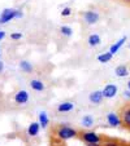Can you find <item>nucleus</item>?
<instances>
[{"instance_id":"obj_7","label":"nucleus","mask_w":130,"mask_h":146,"mask_svg":"<svg viewBox=\"0 0 130 146\" xmlns=\"http://www.w3.org/2000/svg\"><path fill=\"white\" fill-rule=\"evenodd\" d=\"M107 121L111 127H120V125H121V119H120L119 113H113V111L108 113L107 114Z\"/></svg>"},{"instance_id":"obj_4","label":"nucleus","mask_w":130,"mask_h":146,"mask_svg":"<svg viewBox=\"0 0 130 146\" xmlns=\"http://www.w3.org/2000/svg\"><path fill=\"white\" fill-rule=\"evenodd\" d=\"M20 17H22V13L17 9H4L0 16V23H7L14 18H20Z\"/></svg>"},{"instance_id":"obj_27","label":"nucleus","mask_w":130,"mask_h":146,"mask_svg":"<svg viewBox=\"0 0 130 146\" xmlns=\"http://www.w3.org/2000/svg\"><path fill=\"white\" fill-rule=\"evenodd\" d=\"M87 146H103L100 143H87Z\"/></svg>"},{"instance_id":"obj_29","label":"nucleus","mask_w":130,"mask_h":146,"mask_svg":"<svg viewBox=\"0 0 130 146\" xmlns=\"http://www.w3.org/2000/svg\"><path fill=\"white\" fill-rule=\"evenodd\" d=\"M124 1H127V3H130V0H124Z\"/></svg>"},{"instance_id":"obj_30","label":"nucleus","mask_w":130,"mask_h":146,"mask_svg":"<svg viewBox=\"0 0 130 146\" xmlns=\"http://www.w3.org/2000/svg\"><path fill=\"white\" fill-rule=\"evenodd\" d=\"M129 47H130V44H129Z\"/></svg>"},{"instance_id":"obj_28","label":"nucleus","mask_w":130,"mask_h":146,"mask_svg":"<svg viewBox=\"0 0 130 146\" xmlns=\"http://www.w3.org/2000/svg\"><path fill=\"white\" fill-rule=\"evenodd\" d=\"M127 89H129V91H130V80H129V82H127Z\"/></svg>"},{"instance_id":"obj_11","label":"nucleus","mask_w":130,"mask_h":146,"mask_svg":"<svg viewBox=\"0 0 130 146\" xmlns=\"http://www.w3.org/2000/svg\"><path fill=\"white\" fill-rule=\"evenodd\" d=\"M39 131H40V124L38 121H33L28 128V135L30 137H36L39 135Z\"/></svg>"},{"instance_id":"obj_19","label":"nucleus","mask_w":130,"mask_h":146,"mask_svg":"<svg viewBox=\"0 0 130 146\" xmlns=\"http://www.w3.org/2000/svg\"><path fill=\"white\" fill-rule=\"evenodd\" d=\"M20 67H21V70H22L24 72H31L33 71V66H31L30 62H28V61H21L20 62Z\"/></svg>"},{"instance_id":"obj_18","label":"nucleus","mask_w":130,"mask_h":146,"mask_svg":"<svg viewBox=\"0 0 130 146\" xmlns=\"http://www.w3.org/2000/svg\"><path fill=\"white\" fill-rule=\"evenodd\" d=\"M81 123H82L83 127L86 128H90L94 125V118H92L91 115H85L82 118V120H81Z\"/></svg>"},{"instance_id":"obj_16","label":"nucleus","mask_w":130,"mask_h":146,"mask_svg":"<svg viewBox=\"0 0 130 146\" xmlns=\"http://www.w3.org/2000/svg\"><path fill=\"white\" fill-rule=\"evenodd\" d=\"M39 124H40L42 128H47L48 124H50V119H48V115H47V113H44V111L39 113Z\"/></svg>"},{"instance_id":"obj_1","label":"nucleus","mask_w":130,"mask_h":146,"mask_svg":"<svg viewBox=\"0 0 130 146\" xmlns=\"http://www.w3.org/2000/svg\"><path fill=\"white\" fill-rule=\"evenodd\" d=\"M78 131L74 129V128L69 127V125H67V124H60L57 128L55 129V136L57 138H60V140L65 141V140H70V138H75L78 137Z\"/></svg>"},{"instance_id":"obj_14","label":"nucleus","mask_w":130,"mask_h":146,"mask_svg":"<svg viewBox=\"0 0 130 146\" xmlns=\"http://www.w3.org/2000/svg\"><path fill=\"white\" fill-rule=\"evenodd\" d=\"M125 41H126V36H122V38L120 39V40H117L116 43H115V44L112 45V47H111V49H109V52H111L112 54H116V53L120 50V48H121L122 45H124V43H125Z\"/></svg>"},{"instance_id":"obj_21","label":"nucleus","mask_w":130,"mask_h":146,"mask_svg":"<svg viewBox=\"0 0 130 146\" xmlns=\"http://www.w3.org/2000/svg\"><path fill=\"white\" fill-rule=\"evenodd\" d=\"M72 14V9L69 8V7H65V8L61 11V16L63 17H68V16H70Z\"/></svg>"},{"instance_id":"obj_3","label":"nucleus","mask_w":130,"mask_h":146,"mask_svg":"<svg viewBox=\"0 0 130 146\" xmlns=\"http://www.w3.org/2000/svg\"><path fill=\"white\" fill-rule=\"evenodd\" d=\"M119 115L121 119V125L125 129L130 131V104H126L122 108H120Z\"/></svg>"},{"instance_id":"obj_26","label":"nucleus","mask_w":130,"mask_h":146,"mask_svg":"<svg viewBox=\"0 0 130 146\" xmlns=\"http://www.w3.org/2000/svg\"><path fill=\"white\" fill-rule=\"evenodd\" d=\"M4 36H5V33H4V31H0V40H1Z\"/></svg>"},{"instance_id":"obj_23","label":"nucleus","mask_w":130,"mask_h":146,"mask_svg":"<svg viewBox=\"0 0 130 146\" xmlns=\"http://www.w3.org/2000/svg\"><path fill=\"white\" fill-rule=\"evenodd\" d=\"M21 38H22V34H21V33H13V34L11 35V39H12V40H20Z\"/></svg>"},{"instance_id":"obj_6","label":"nucleus","mask_w":130,"mask_h":146,"mask_svg":"<svg viewBox=\"0 0 130 146\" xmlns=\"http://www.w3.org/2000/svg\"><path fill=\"white\" fill-rule=\"evenodd\" d=\"M29 101V92L25 91V89H21V91L16 92L14 94V102L17 105H25Z\"/></svg>"},{"instance_id":"obj_12","label":"nucleus","mask_w":130,"mask_h":146,"mask_svg":"<svg viewBox=\"0 0 130 146\" xmlns=\"http://www.w3.org/2000/svg\"><path fill=\"white\" fill-rule=\"evenodd\" d=\"M30 87H31V89L33 91H35V92H43L44 91V83L42 82V80H39V79H31L30 80Z\"/></svg>"},{"instance_id":"obj_20","label":"nucleus","mask_w":130,"mask_h":146,"mask_svg":"<svg viewBox=\"0 0 130 146\" xmlns=\"http://www.w3.org/2000/svg\"><path fill=\"white\" fill-rule=\"evenodd\" d=\"M60 33L63 34L64 36H72L73 35V29L70 27V26H61L60 27Z\"/></svg>"},{"instance_id":"obj_13","label":"nucleus","mask_w":130,"mask_h":146,"mask_svg":"<svg viewBox=\"0 0 130 146\" xmlns=\"http://www.w3.org/2000/svg\"><path fill=\"white\" fill-rule=\"evenodd\" d=\"M87 43H89L90 47H98L102 43V38L98 34H91L89 36V39H87Z\"/></svg>"},{"instance_id":"obj_25","label":"nucleus","mask_w":130,"mask_h":146,"mask_svg":"<svg viewBox=\"0 0 130 146\" xmlns=\"http://www.w3.org/2000/svg\"><path fill=\"white\" fill-rule=\"evenodd\" d=\"M3 70H4V64L0 61V72H3Z\"/></svg>"},{"instance_id":"obj_22","label":"nucleus","mask_w":130,"mask_h":146,"mask_svg":"<svg viewBox=\"0 0 130 146\" xmlns=\"http://www.w3.org/2000/svg\"><path fill=\"white\" fill-rule=\"evenodd\" d=\"M103 146H119V143L113 140H108V141H104V142H103Z\"/></svg>"},{"instance_id":"obj_5","label":"nucleus","mask_w":130,"mask_h":146,"mask_svg":"<svg viewBox=\"0 0 130 146\" xmlns=\"http://www.w3.org/2000/svg\"><path fill=\"white\" fill-rule=\"evenodd\" d=\"M82 17H83V21H85L87 25H95V23L99 21L100 16L98 12L95 11H86L82 13Z\"/></svg>"},{"instance_id":"obj_2","label":"nucleus","mask_w":130,"mask_h":146,"mask_svg":"<svg viewBox=\"0 0 130 146\" xmlns=\"http://www.w3.org/2000/svg\"><path fill=\"white\" fill-rule=\"evenodd\" d=\"M78 138L83 141L85 143H102L103 138L99 133L92 132V131H86V132L78 133Z\"/></svg>"},{"instance_id":"obj_17","label":"nucleus","mask_w":130,"mask_h":146,"mask_svg":"<svg viewBox=\"0 0 130 146\" xmlns=\"http://www.w3.org/2000/svg\"><path fill=\"white\" fill-rule=\"evenodd\" d=\"M112 57H113V54H112L111 52H104L98 56V61L102 62V64H107V62H109V61L112 60Z\"/></svg>"},{"instance_id":"obj_15","label":"nucleus","mask_w":130,"mask_h":146,"mask_svg":"<svg viewBox=\"0 0 130 146\" xmlns=\"http://www.w3.org/2000/svg\"><path fill=\"white\" fill-rule=\"evenodd\" d=\"M115 74H116L119 78H125L129 75V69H127V66H125V65H120V66L116 67Z\"/></svg>"},{"instance_id":"obj_24","label":"nucleus","mask_w":130,"mask_h":146,"mask_svg":"<svg viewBox=\"0 0 130 146\" xmlns=\"http://www.w3.org/2000/svg\"><path fill=\"white\" fill-rule=\"evenodd\" d=\"M124 97H126V98H130V91H129V89L124 92Z\"/></svg>"},{"instance_id":"obj_9","label":"nucleus","mask_w":130,"mask_h":146,"mask_svg":"<svg viewBox=\"0 0 130 146\" xmlns=\"http://www.w3.org/2000/svg\"><path fill=\"white\" fill-rule=\"evenodd\" d=\"M89 100L91 104H94V105H100L103 102V100H104V94H103V91H94L90 93L89 96Z\"/></svg>"},{"instance_id":"obj_10","label":"nucleus","mask_w":130,"mask_h":146,"mask_svg":"<svg viewBox=\"0 0 130 146\" xmlns=\"http://www.w3.org/2000/svg\"><path fill=\"white\" fill-rule=\"evenodd\" d=\"M74 102L72 101H65V102H61V104H59L57 108H56V110L59 111V113H69V111H72L73 109H74Z\"/></svg>"},{"instance_id":"obj_8","label":"nucleus","mask_w":130,"mask_h":146,"mask_svg":"<svg viewBox=\"0 0 130 146\" xmlns=\"http://www.w3.org/2000/svg\"><path fill=\"white\" fill-rule=\"evenodd\" d=\"M117 86L115 84H107L103 89V94H104V98H113L117 94Z\"/></svg>"}]
</instances>
